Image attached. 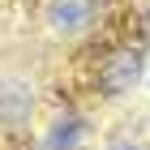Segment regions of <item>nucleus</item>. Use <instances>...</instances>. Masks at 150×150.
Here are the masks:
<instances>
[{"mask_svg":"<svg viewBox=\"0 0 150 150\" xmlns=\"http://www.w3.org/2000/svg\"><path fill=\"white\" fill-rule=\"evenodd\" d=\"M137 56H133V52H125V56H116L112 64H107V73H103V81H107V90L112 94H120V90H129V86H133V81H137Z\"/></svg>","mask_w":150,"mask_h":150,"instance_id":"obj_2","label":"nucleus"},{"mask_svg":"<svg viewBox=\"0 0 150 150\" xmlns=\"http://www.w3.org/2000/svg\"><path fill=\"white\" fill-rule=\"evenodd\" d=\"M90 13H94V0H47V22L64 35L81 30L90 22Z\"/></svg>","mask_w":150,"mask_h":150,"instance_id":"obj_1","label":"nucleus"},{"mask_svg":"<svg viewBox=\"0 0 150 150\" xmlns=\"http://www.w3.org/2000/svg\"><path fill=\"white\" fill-rule=\"evenodd\" d=\"M112 150H137V146H112Z\"/></svg>","mask_w":150,"mask_h":150,"instance_id":"obj_3","label":"nucleus"}]
</instances>
